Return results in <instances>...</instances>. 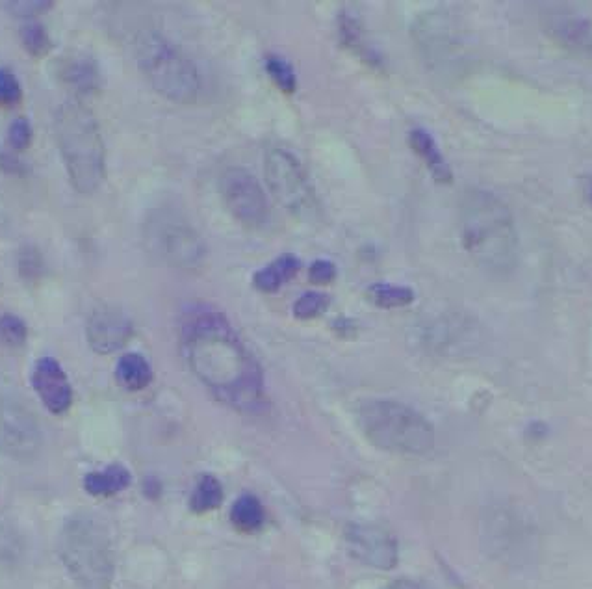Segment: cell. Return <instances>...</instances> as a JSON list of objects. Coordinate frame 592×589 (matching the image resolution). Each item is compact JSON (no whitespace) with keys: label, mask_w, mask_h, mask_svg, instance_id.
I'll return each mask as SVG.
<instances>
[{"label":"cell","mask_w":592,"mask_h":589,"mask_svg":"<svg viewBox=\"0 0 592 589\" xmlns=\"http://www.w3.org/2000/svg\"><path fill=\"white\" fill-rule=\"evenodd\" d=\"M181 350L195 378L221 404L257 415L266 407L264 372L231 322L214 309L182 318Z\"/></svg>","instance_id":"1"},{"label":"cell","mask_w":592,"mask_h":589,"mask_svg":"<svg viewBox=\"0 0 592 589\" xmlns=\"http://www.w3.org/2000/svg\"><path fill=\"white\" fill-rule=\"evenodd\" d=\"M459 222L464 249L477 266L490 274L515 270L520 242L515 218L500 197L481 188L464 192Z\"/></svg>","instance_id":"2"},{"label":"cell","mask_w":592,"mask_h":589,"mask_svg":"<svg viewBox=\"0 0 592 589\" xmlns=\"http://www.w3.org/2000/svg\"><path fill=\"white\" fill-rule=\"evenodd\" d=\"M54 136L67 177L78 194L99 190L106 175V153L99 123L88 106L67 101L56 110Z\"/></svg>","instance_id":"3"},{"label":"cell","mask_w":592,"mask_h":589,"mask_svg":"<svg viewBox=\"0 0 592 589\" xmlns=\"http://www.w3.org/2000/svg\"><path fill=\"white\" fill-rule=\"evenodd\" d=\"M357 424L372 445L394 454L425 456L435 448V428L416 409L394 400H368Z\"/></svg>","instance_id":"4"},{"label":"cell","mask_w":592,"mask_h":589,"mask_svg":"<svg viewBox=\"0 0 592 589\" xmlns=\"http://www.w3.org/2000/svg\"><path fill=\"white\" fill-rule=\"evenodd\" d=\"M60 556L80 588H110L114 580V558L108 536L95 519L80 515L65 523L60 536Z\"/></svg>","instance_id":"5"},{"label":"cell","mask_w":592,"mask_h":589,"mask_svg":"<svg viewBox=\"0 0 592 589\" xmlns=\"http://www.w3.org/2000/svg\"><path fill=\"white\" fill-rule=\"evenodd\" d=\"M138 66L155 92L173 103H194L201 92V77L194 62L171 41L158 34H143L136 47Z\"/></svg>","instance_id":"6"},{"label":"cell","mask_w":592,"mask_h":589,"mask_svg":"<svg viewBox=\"0 0 592 589\" xmlns=\"http://www.w3.org/2000/svg\"><path fill=\"white\" fill-rule=\"evenodd\" d=\"M147 248L160 261L182 270L199 268L206 257V248L194 227L181 216L160 210L147 220Z\"/></svg>","instance_id":"7"},{"label":"cell","mask_w":592,"mask_h":589,"mask_svg":"<svg viewBox=\"0 0 592 589\" xmlns=\"http://www.w3.org/2000/svg\"><path fill=\"white\" fill-rule=\"evenodd\" d=\"M266 183L271 196L277 199L292 216L301 220H314L320 212V203L303 166L292 153L273 149L264 162Z\"/></svg>","instance_id":"8"},{"label":"cell","mask_w":592,"mask_h":589,"mask_svg":"<svg viewBox=\"0 0 592 589\" xmlns=\"http://www.w3.org/2000/svg\"><path fill=\"white\" fill-rule=\"evenodd\" d=\"M219 194L236 222L260 229L270 220V205L255 175L244 168H229L219 179Z\"/></svg>","instance_id":"9"},{"label":"cell","mask_w":592,"mask_h":589,"mask_svg":"<svg viewBox=\"0 0 592 589\" xmlns=\"http://www.w3.org/2000/svg\"><path fill=\"white\" fill-rule=\"evenodd\" d=\"M41 450L36 419L10 396L0 394V454L17 461H32Z\"/></svg>","instance_id":"10"},{"label":"cell","mask_w":592,"mask_h":589,"mask_svg":"<svg viewBox=\"0 0 592 589\" xmlns=\"http://www.w3.org/2000/svg\"><path fill=\"white\" fill-rule=\"evenodd\" d=\"M348 552L359 562L388 571L398 565L399 550L396 537L379 524H351L346 530Z\"/></svg>","instance_id":"11"},{"label":"cell","mask_w":592,"mask_h":589,"mask_svg":"<svg viewBox=\"0 0 592 589\" xmlns=\"http://www.w3.org/2000/svg\"><path fill=\"white\" fill-rule=\"evenodd\" d=\"M134 333V326L129 316L125 315L119 307L103 305L97 307L86 326V337L90 342L91 350L97 354H114L121 350L130 341Z\"/></svg>","instance_id":"12"},{"label":"cell","mask_w":592,"mask_h":589,"mask_svg":"<svg viewBox=\"0 0 592 589\" xmlns=\"http://www.w3.org/2000/svg\"><path fill=\"white\" fill-rule=\"evenodd\" d=\"M32 389L52 415H64L73 406V387L54 357H41L32 370Z\"/></svg>","instance_id":"13"},{"label":"cell","mask_w":592,"mask_h":589,"mask_svg":"<svg viewBox=\"0 0 592 589\" xmlns=\"http://www.w3.org/2000/svg\"><path fill=\"white\" fill-rule=\"evenodd\" d=\"M60 77L78 95H91L101 86L99 67L88 56L67 58L60 66Z\"/></svg>","instance_id":"14"},{"label":"cell","mask_w":592,"mask_h":589,"mask_svg":"<svg viewBox=\"0 0 592 589\" xmlns=\"http://www.w3.org/2000/svg\"><path fill=\"white\" fill-rule=\"evenodd\" d=\"M409 145L418 157L424 160L427 170L431 171L433 179L440 184H450L453 181V171L440 153L435 138L424 129H412L409 132Z\"/></svg>","instance_id":"15"},{"label":"cell","mask_w":592,"mask_h":589,"mask_svg":"<svg viewBox=\"0 0 592 589\" xmlns=\"http://www.w3.org/2000/svg\"><path fill=\"white\" fill-rule=\"evenodd\" d=\"M338 28H340V40H342L346 49H349L355 56H359L362 62H366L370 67H383V60L372 49L370 41L366 40L364 28H362L357 15L344 12V14L340 15Z\"/></svg>","instance_id":"16"},{"label":"cell","mask_w":592,"mask_h":589,"mask_svg":"<svg viewBox=\"0 0 592 589\" xmlns=\"http://www.w3.org/2000/svg\"><path fill=\"white\" fill-rule=\"evenodd\" d=\"M132 482V474L121 463L108 465L104 471L88 472L84 476V489L91 497H114L125 491Z\"/></svg>","instance_id":"17"},{"label":"cell","mask_w":592,"mask_h":589,"mask_svg":"<svg viewBox=\"0 0 592 589\" xmlns=\"http://www.w3.org/2000/svg\"><path fill=\"white\" fill-rule=\"evenodd\" d=\"M546 27L563 43L570 47H585L589 49L592 45V27L580 15L554 14L546 19Z\"/></svg>","instance_id":"18"},{"label":"cell","mask_w":592,"mask_h":589,"mask_svg":"<svg viewBox=\"0 0 592 589\" xmlns=\"http://www.w3.org/2000/svg\"><path fill=\"white\" fill-rule=\"evenodd\" d=\"M301 262L296 255L284 253L253 275V283L260 292H277L299 272Z\"/></svg>","instance_id":"19"},{"label":"cell","mask_w":592,"mask_h":589,"mask_svg":"<svg viewBox=\"0 0 592 589\" xmlns=\"http://www.w3.org/2000/svg\"><path fill=\"white\" fill-rule=\"evenodd\" d=\"M116 378L127 391H143L153 381V368L140 354H125L117 361Z\"/></svg>","instance_id":"20"},{"label":"cell","mask_w":592,"mask_h":589,"mask_svg":"<svg viewBox=\"0 0 592 589\" xmlns=\"http://www.w3.org/2000/svg\"><path fill=\"white\" fill-rule=\"evenodd\" d=\"M231 523L242 534L258 532L266 523V513H264L262 502L255 495H249V493L236 498L231 508Z\"/></svg>","instance_id":"21"},{"label":"cell","mask_w":592,"mask_h":589,"mask_svg":"<svg viewBox=\"0 0 592 589\" xmlns=\"http://www.w3.org/2000/svg\"><path fill=\"white\" fill-rule=\"evenodd\" d=\"M368 300L381 309H399L414 302V290L394 283H375L366 290Z\"/></svg>","instance_id":"22"},{"label":"cell","mask_w":592,"mask_h":589,"mask_svg":"<svg viewBox=\"0 0 592 589\" xmlns=\"http://www.w3.org/2000/svg\"><path fill=\"white\" fill-rule=\"evenodd\" d=\"M223 502V487L219 484L218 478L212 474H205L199 478L190 497V510L203 515L208 511L218 510Z\"/></svg>","instance_id":"23"},{"label":"cell","mask_w":592,"mask_h":589,"mask_svg":"<svg viewBox=\"0 0 592 589\" xmlns=\"http://www.w3.org/2000/svg\"><path fill=\"white\" fill-rule=\"evenodd\" d=\"M266 73L270 75L273 84L283 93H292L297 90V77L294 73V67L290 66L281 56L271 54L266 58Z\"/></svg>","instance_id":"24"},{"label":"cell","mask_w":592,"mask_h":589,"mask_svg":"<svg viewBox=\"0 0 592 589\" xmlns=\"http://www.w3.org/2000/svg\"><path fill=\"white\" fill-rule=\"evenodd\" d=\"M28 337L25 320L15 315L0 316V346L21 348Z\"/></svg>","instance_id":"25"},{"label":"cell","mask_w":592,"mask_h":589,"mask_svg":"<svg viewBox=\"0 0 592 589\" xmlns=\"http://www.w3.org/2000/svg\"><path fill=\"white\" fill-rule=\"evenodd\" d=\"M21 40H23L26 51L32 56H45L51 51V36L45 30V27L36 23V21L26 23L23 30H21Z\"/></svg>","instance_id":"26"},{"label":"cell","mask_w":592,"mask_h":589,"mask_svg":"<svg viewBox=\"0 0 592 589\" xmlns=\"http://www.w3.org/2000/svg\"><path fill=\"white\" fill-rule=\"evenodd\" d=\"M329 296L323 292H305L301 298L294 303V316L299 320H314L329 309Z\"/></svg>","instance_id":"27"},{"label":"cell","mask_w":592,"mask_h":589,"mask_svg":"<svg viewBox=\"0 0 592 589\" xmlns=\"http://www.w3.org/2000/svg\"><path fill=\"white\" fill-rule=\"evenodd\" d=\"M23 99L21 82L10 69H0V108H12Z\"/></svg>","instance_id":"28"},{"label":"cell","mask_w":592,"mask_h":589,"mask_svg":"<svg viewBox=\"0 0 592 589\" xmlns=\"http://www.w3.org/2000/svg\"><path fill=\"white\" fill-rule=\"evenodd\" d=\"M8 142L15 151H25L32 144V125L26 118L13 119L8 129Z\"/></svg>","instance_id":"29"},{"label":"cell","mask_w":592,"mask_h":589,"mask_svg":"<svg viewBox=\"0 0 592 589\" xmlns=\"http://www.w3.org/2000/svg\"><path fill=\"white\" fill-rule=\"evenodd\" d=\"M309 277L314 285H329L335 281L336 266L331 261L318 259V261L312 262Z\"/></svg>","instance_id":"30"},{"label":"cell","mask_w":592,"mask_h":589,"mask_svg":"<svg viewBox=\"0 0 592 589\" xmlns=\"http://www.w3.org/2000/svg\"><path fill=\"white\" fill-rule=\"evenodd\" d=\"M10 6L21 8L15 14L26 15L28 17V15L38 14V12H45L47 8H51L52 2H15V4H10Z\"/></svg>","instance_id":"31"},{"label":"cell","mask_w":592,"mask_h":589,"mask_svg":"<svg viewBox=\"0 0 592 589\" xmlns=\"http://www.w3.org/2000/svg\"><path fill=\"white\" fill-rule=\"evenodd\" d=\"M383 589H427L425 588L424 584H420V582H416V580H409V578H399V580H394V582H390L387 588Z\"/></svg>","instance_id":"32"},{"label":"cell","mask_w":592,"mask_h":589,"mask_svg":"<svg viewBox=\"0 0 592 589\" xmlns=\"http://www.w3.org/2000/svg\"><path fill=\"white\" fill-rule=\"evenodd\" d=\"M335 331H338L340 335H348V331H355V326H353V322L351 320H346V318H338L335 322Z\"/></svg>","instance_id":"33"},{"label":"cell","mask_w":592,"mask_h":589,"mask_svg":"<svg viewBox=\"0 0 592 589\" xmlns=\"http://www.w3.org/2000/svg\"><path fill=\"white\" fill-rule=\"evenodd\" d=\"M591 201H592V196H591Z\"/></svg>","instance_id":"34"}]
</instances>
